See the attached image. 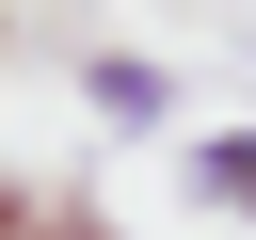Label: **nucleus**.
Returning a JSON list of instances; mask_svg holds the SVG:
<instances>
[{
  "instance_id": "f257e3e1",
  "label": "nucleus",
  "mask_w": 256,
  "mask_h": 240,
  "mask_svg": "<svg viewBox=\"0 0 256 240\" xmlns=\"http://www.w3.org/2000/svg\"><path fill=\"white\" fill-rule=\"evenodd\" d=\"M80 96H96V128H128V144L176 128V64H160V48H80Z\"/></svg>"
},
{
  "instance_id": "7ed1b4c3",
  "label": "nucleus",
  "mask_w": 256,
  "mask_h": 240,
  "mask_svg": "<svg viewBox=\"0 0 256 240\" xmlns=\"http://www.w3.org/2000/svg\"><path fill=\"white\" fill-rule=\"evenodd\" d=\"M32 240H128V224H112L96 192H48V224H32Z\"/></svg>"
},
{
  "instance_id": "20e7f679",
  "label": "nucleus",
  "mask_w": 256,
  "mask_h": 240,
  "mask_svg": "<svg viewBox=\"0 0 256 240\" xmlns=\"http://www.w3.org/2000/svg\"><path fill=\"white\" fill-rule=\"evenodd\" d=\"M32 224H48V192H32V176H0V240H32Z\"/></svg>"
},
{
  "instance_id": "f03ea898",
  "label": "nucleus",
  "mask_w": 256,
  "mask_h": 240,
  "mask_svg": "<svg viewBox=\"0 0 256 240\" xmlns=\"http://www.w3.org/2000/svg\"><path fill=\"white\" fill-rule=\"evenodd\" d=\"M192 208L256 224V128H192Z\"/></svg>"
}]
</instances>
